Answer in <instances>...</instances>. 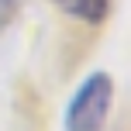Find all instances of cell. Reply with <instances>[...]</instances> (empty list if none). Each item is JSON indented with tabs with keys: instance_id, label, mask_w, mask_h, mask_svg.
<instances>
[{
	"instance_id": "cell-1",
	"label": "cell",
	"mask_w": 131,
	"mask_h": 131,
	"mask_svg": "<svg viewBox=\"0 0 131 131\" xmlns=\"http://www.w3.org/2000/svg\"><path fill=\"white\" fill-rule=\"evenodd\" d=\"M111 100H114V83L107 72L86 76L66 107V131H104Z\"/></svg>"
},
{
	"instance_id": "cell-2",
	"label": "cell",
	"mask_w": 131,
	"mask_h": 131,
	"mask_svg": "<svg viewBox=\"0 0 131 131\" xmlns=\"http://www.w3.org/2000/svg\"><path fill=\"white\" fill-rule=\"evenodd\" d=\"M55 4H59L66 14H72V17L97 24V21H104V14H107V4H111V0H55Z\"/></svg>"
}]
</instances>
